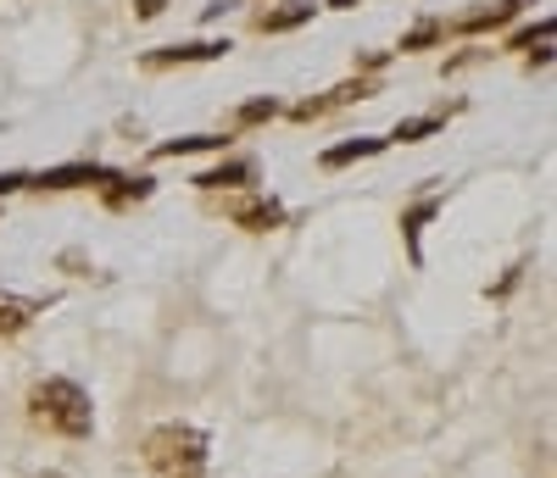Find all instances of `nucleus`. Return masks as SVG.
Returning a JSON list of instances; mask_svg holds the SVG:
<instances>
[{"label":"nucleus","instance_id":"obj_1","mask_svg":"<svg viewBox=\"0 0 557 478\" xmlns=\"http://www.w3.org/2000/svg\"><path fill=\"white\" fill-rule=\"evenodd\" d=\"M28 423L62 440H89L96 435V406H89V395L73 378H39L28 390Z\"/></svg>","mask_w":557,"mask_h":478},{"label":"nucleus","instance_id":"obj_2","mask_svg":"<svg viewBox=\"0 0 557 478\" xmlns=\"http://www.w3.org/2000/svg\"><path fill=\"white\" fill-rule=\"evenodd\" d=\"M139 456H146L151 478H207V467H212V445H207L201 428H190V423L151 428Z\"/></svg>","mask_w":557,"mask_h":478},{"label":"nucleus","instance_id":"obj_3","mask_svg":"<svg viewBox=\"0 0 557 478\" xmlns=\"http://www.w3.org/2000/svg\"><path fill=\"white\" fill-rule=\"evenodd\" d=\"M117 167H101V162H67V167H45L28 178V189H51V196H62V189H89V184H107Z\"/></svg>","mask_w":557,"mask_h":478},{"label":"nucleus","instance_id":"obj_4","mask_svg":"<svg viewBox=\"0 0 557 478\" xmlns=\"http://www.w3.org/2000/svg\"><path fill=\"white\" fill-rule=\"evenodd\" d=\"M223 212H228V223L246 228V234H268V228L285 223V206H278L273 196H228Z\"/></svg>","mask_w":557,"mask_h":478},{"label":"nucleus","instance_id":"obj_5","mask_svg":"<svg viewBox=\"0 0 557 478\" xmlns=\"http://www.w3.org/2000/svg\"><path fill=\"white\" fill-rule=\"evenodd\" d=\"M228 51V39H190V45H162V51H146V73H162V67H190V62H218Z\"/></svg>","mask_w":557,"mask_h":478},{"label":"nucleus","instance_id":"obj_6","mask_svg":"<svg viewBox=\"0 0 557 478\" xmlns=\"http://www.w3.org/2000/svg\"><path fill=\"white\" fill-rule=\"evenodd\" d=\"M380 84L374 78H351V84H341V89H330V95H318V101H301V106H290V117L296 123H312V117H330L335 106H351V101H368Z\"/></svg>","mask_w":557,"mask_h":478},{"label":"nucleus","instance_id":"obj_7","mask_svg":"<svg viewBox=\"0 0 557 478\" xmlns=\"http://www.w3.org/2000/svg\"><path fill=\"white\" fill-rule=\"evenodd\" d=\"M151 189H157L151 173H112V178L101 184V206H107V212H128V206H139V201H151Z\"/></svg>","mask_w":557,"mask_h":478},{"label":"nucleus","instance_id":"obj_8","mask_svg":"<svg viewBox=\"0 0 557 478\" xmlns=\"http://www.w3.org/2000/svg\"><path fill=\"white\" fill-rule=\"evenodd\" d=\"M391 146V139H380V134H362V139H346V146H330L318 156V167L323 173H341V167H351V162H368V156H380Z\"/></svg>","mask_w":557,"mask_h":478},{"label":"nucleus","instance_id":"obj_9","mask_svg":"<svg viewBox=\"0 0 557 478\" xmlns=\"http://www.w3.org/2000/svg\"><path fill=\"white\" fill-rule=\"evenodd\" d=\"M257 178L251 162H218L207 173H196V189H207V196H235V189H246Z\"/></svg>","mask_w":557,"mask_h":478},{"label":"nucleus","instance_id":"obj_10","mask_svg":"<svg viewBox=\"0 0 557 478\" xmlns=\"http://www.w3.org/2000/svg\"><path fill=\"white\" fill-rule=\"evenodd\" d=\"M312 12H318V7H307V0H285V7L257 12V17H251V28H257V34H290V28L312 23Z\"/></svg>","mask_w":557,"mask_h":478},{"label":"nucleus","instance_id":"obj_11","mask_svg":"<svg viewBox=\"0 0 557 478\" xmlns=\"http://www.w3.org/2000/svg\"><path fill=\"white\" fill-rule=\"evenodd\" d=\"M524 7H541V0H496L491 12H474V17H462L457 23V34H491V28H507Z\"/></svg>","mask_w":557,"mask_h":478},{"label":"nucleus","instance_id":"obj_12","mask_svg":"<svg viewBox=\"0 0 557 478\" xmlns=\"http://www.w3.org/2000/svg\"><path fill=\"white\" fill-rule=\"evenodd\" d=\"M228 134H184V139H162V146L151 151L157 162H178V156H201V151H223Z\"/></svg>","mask_w":557,"mask_h":478},{"label":"nucleus","instance_id":"obj_13","mask_svg":"<svg viewBox=\"0 0 557 478\" xmlns=\"http://www.w3.org/2000/svg\"><path fill=\"white\" fill-rule=\"evenodd\" d=\"M45 306L39 301H23V295H0V345H7V340H17V334L39 317Z\"/></svg>","mask_w":557,"mask_h":478},{"label":"nucleus","instance_id":"obj_14","mask_svg":"<svg viewBox=\"0 0 557 478\" xmlns=\"http://www.w3.org/2000/svg\"><path fill=\"white\" fill-rule=\"evenodd\" d=\"M441 212V196H424V201H412L407 212H401V239H407V251H412V262H418V234H424V223Z\"/></svg>","mask_w":557,"mask_h":478},{"label":"nucleus","instance_id":"obj_15","mask_svg":"<svg viewBox=\"0 0 557 478\" xmlns=\"http://www.w3.org/2000/svg\"><path fill=\"white\" fill-rule=\"evenodd\" d=\"M441 112H424V117H407V123H396L391 128V139H401V146H418V139H430V134H441Z\"/></svg>","mask_w":557,"mask_h":478},{"label":"nucleus","instance_id":"obj_16","mask_svg":"<svg viewBox=\"0 0 557 478\" xmlns=\"http://www.w3.org/2000/svg\"><path fill=\"white\" fill-rule=\"evenodd\" d=\"M441 34H446L441 23H418L412 34H401V45H396V51H430V45H435Z\"/></svg>","mask_w":557,"mask_h":478},{"label":"nucleus","instance_id":"obj_17","mask_svg":"<svg viewBox=\"0 0 557 478\" xmlns=\"http://www.w3.org/2000/svg\"><path fill=\"white\" fill-rule=\"evenodd\" d=\"M530 45H552V17H541L535 28H519L513 39H507V51H530Z\"/></svg>","mask_w":557,"mask_h":478},{"label":"nucleus","instance_id":"obj_18","mask_svg":"<svg viewBox=\"0 0 557 478\" xmlns=\"http://www.w3.org/2000/svg\"><path fill=\"white\" fill-rule=\"evenodd\" d=\"M278 112H285V106H278L273 95H262V101H246V106H240L235 117H240V123H273Z\"/></svg>","mask_w":557,"mask_h":478},{"label":"nucleus","instance_id":"obj_19","mask_svg":"<svg viewBox=\"0 0 557 478\" xmlns=\"http://www.w3.org/2000/svg\"><path fill=\"white\" fill-rule=\"evenodd\" d=\"M162 7H168V0H134V17L151 23V17H162Z\"/></svg>","mask_w":557,"mask_h":478},{"label":"nucleus","instance_id":"obj_20","mask_svg":"<svg viewBox=\"0 0 557 478\" xmlns=\"http://www.w3.org/2000/svg\"><path fill=\"white\" fill-rule=\"evenodd\" d=\"M385 56H391V51H362V56H357V67H362V73H380V67H385Z\"/></svg>","mask_w":557,"mask_h":478},{"label":"nucleus","instance_id":"obj_21","mask_svg":"<svg viewBox=\"0 0 557 478\" xmlns=\"http://www.w3.org/2000/svg\"><path fill=\"white\" fill-rule=\"evenodd\" d=\"M12 189H28V173H0V196H12Z\"/></svg>","mask_w":557,"mask_h":478},{"label":"nucleus","instance_id":"obj_22","mask_svg":"<svg viewBox=\"0 0 557 478\" xmlns=\"http://www.w3.org/2000/svg\"><path fill=\"white\" fill-rule=\"evenodd\" d=\"M323 7H335V12H351V7H357V0H323Z\"/></svg>","mask_w":557,"mask_h":478},{"label":"nucleus","instance_id":"obj_23","mask_svg":"<svg viewBox=\"0 0 557 478\" xmlns=\"http://www.w3.org/2000/svg\"><path fill=\"white\" fill-rule=\"evenodd\" d=\"M34 478H67V473H57V467H45V473H34Z\"/></svg>","mask_w":557,"mask_h":478}]
</instances>
